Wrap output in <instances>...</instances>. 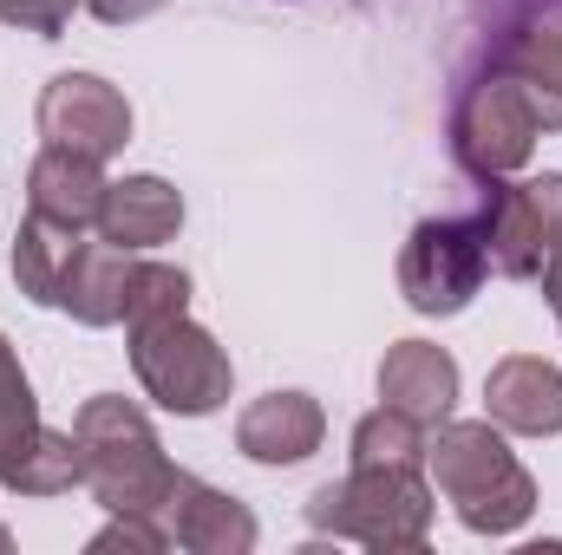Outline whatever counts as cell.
<instances>
[{"instance_id":"obj_9","label":"cell","mask_w":562,"mask_h":555,"mask_svg":"<svg viewBox=\"0 0 562 555\" xmlns=\"http://www.w3.org/2000/svg\"><path fill=\"white\" fill-rule=\"evenodd\" d=\"M380 393H386V406H393V412L419 418V424H438V418L451 412L458 366H451L438 347L406 340V347H393V353H386V366H380Z\"/></svg>"},{"instance_id":"obj_16","label":"cell","mask_w":562,"mask_h":555,"mask_svg":"<svg viewBox=\"0 0 562 555\" xmlns=\"http://www.w3.org/2000/svg\"><path fill=\"white\" fill-rule=\"evenodd\" d=\"M177 497H183L177 543H190V550H249V543H256V523H249L229 497H216V490H203V484H190V477H177Z\"/></svg>"},{"instance_id":"obj_5","label":"cell","mask_w":562,"mask_h":555,"mask_svg":"<svg viewBox=\"0 0 562 555\" xmlns=\"http://www.w3.org/2000/svg\"><path fill=\"white\" fill-rule=\"evenodd\" d=\"M562 249V177H537L517 190H491L484 209V256L504 275H537Z\"/></svg>"},{"instance_id":"obj_3","label":"cell","mask_w":562,"mask_h":555,"mask_svg":"<svg viewBox=\"0 0 562 555\" xmlns=\"http://www.w3.org/2000/svg\"><path fill=\"white\" fill-rule=\"evenodd\" d=\"M132 333H138V347H132L138 380L157 393V406H170V412H216L229 399V360L183 314L132 327Z\"/></svg>"},{"instance_id":"obj_19","label":"cell","mask_w":562,"mask_h":555,"mask_svg":"<svg viewBox=\"0 0 562 555\" xmlns=\"http://www.w3.org/2000/svg\"><path fill=\"white\" fill-rule=\"evenodd\" d=\"M26 424H33V393H26V380H20V366H13V353L0 340V444L13 431H26Z\"/></svg>"},{"instance_id":"obj_18","label":"cell","mask_w":562,"mask_h":555,"mask_svg":"<svg viewBox=\"0 0 562 555\" xmlns=\"http://www.w3.org/2000/svg\"><path fill=\"white\" fill-rule=\"evenodd\" d=\"M183 294H190V281L177 269H132V281H125V320L132 327L170 320V314H183Z\"/></svg>"},{"instance_id":"obj_12","label":"cell","mask_w":562,"mask_h":555,"mask_svg":"<svg viewBox=\"0 0 562 555\" xmlns=\"http://www.w3.org/2000/svg\"><path fill=\"white\" fill-rule=\"evenodd\" d=\"M99 203H105V183H99V157H79L66 144H46V157L33 163V216H53V223H99Z\"/></svg>"},{"instance_id":"obj_11","label":"cell","mask_w":562,"mask_h":555,"mask_svg":"<svg viewBox=\"0 0 562 555\" xmlns=\"http://www.w3.org/2000/svg\"><path fill=\"white\" fill-rule=\"evenodd\" d=\"M491 418L510 431H562V373L550 360H504L491 373Z\"/></svg>"},{"instance_id":"obj_1","label":"cell","mask_w":562,"mask_h":555,"mask_svg":"<svg viewBox=\"0 0 562 555\" xmlns=\"http://www.w3.org/2000/svg\"><path fill=\"white\" fill-rule=\"evenodd\" d=\"M79 451H86V484L112 510H157L177 490V471L157 457V438L125 399H99L79 412Z\"/></svg>"},{"instance_id":"obj_2","label":"cell","mask_w":562,"mask_h":555,"mask_svg":"<svg viewBox=\"0 0 562 555\" xmlns=\"http://www.w3.org/2000/svg\"><path fill=\"white\" fill-rule=\"evenodd\" d=\"M431 464H438V484H445V497L458 503V517L471 530L504 536L530 517V477L491 424H451L431 444Z\"/></svg>"},{"instance_id":"obj_10","label":"cell","mask_w":562,"mask_h":555,"mask_svg":"<svg viewBox=\"0 0 562 555\" xmlns=\"http://www.w3.org/2000/svg\"><path fill=\"white\" fill-rule=\"evenodd\" d=\"M0 484L7 490H26V497L72 490V484H86V451H79V438H59V431L26 424V431H13L0 444Z\"/></svg>"},{"instance_id":"obj_20","label":"cell","mask_w":562,"mask_h":555,"mask_svg":"<svg viewBox=\"0 0 562 555\" xmlns=\"http://www.w3.org/2000/svg\"><path fill=\"white\" fill-rule=\"evenodd\" d=\"M72 7H79V0H0V13H7L13 26H33V33H46V39L66 26Z\"/></svg>"},{"instance_id":"obj_15","label":"cell","mask_w":562,"mask_h":555,"mask_svg":"<svg viewBox=\"0 0 562 555\" xmlns=\"http://www.w3.org/2000/svg\"><path fill=\"white\" fill-rule=\"evenodd\" d=\"M72 256H79V229L53 223V216H33L20 249H13V275H20V287L33 301H59V281L72 269Z\"/></svg>"},{"instance_id":"obj_13","label":"cell","mask_w":562,"mask_h":555,"mask_svg":"<svg viewBox=\"0 0 562 555\" xmlns=\"http://www.w3.org/2000/svg\"><path fill=\"white\" fill-rule=\"evenodd\" d=\"M321 444V406L307 393H269L256 412H243V451L262 464H294Z\"/></svg>"},{"instance_id":"obj_21","label":"cell","mask_w":562,"mask_h":555,"mask_svg":"<svg viewBox=\"0 0 562 555\" xmlns=\"http://www.w3.org/2000/svg\"><path fill=\"white\" fill-rule=\"evenodd\" d=\"M99 7V20H138L150 7H164V0H92Z\"/></svg>"},{"instance_id":"obj_6","label":"cell","mask_w":562,"mask_h":555,"mask_svg":"<svg viewBox=\"0 0 562 555\" xmlns=\"http://www.w3.org/2000/svg\"><path fill=\"white\" fill-rule=\"evenodd\" d=\"M40 132H46V144H66L79 157L105 163L119 144L132 138V105L105 79H92V72H66L40 99Z\"/></svg>"},{"instance_id":"obj_4","label":"cell","mask_w":562,"mask_h":555,"mask_svg":"<svg viewBox=\"0 0 562 555\" xmlns=\"http://www.w3.org/2000/svg\"><path fill=\"white\" fill-rule=\"evenodd\" d=\"M484 223H419L413 249L400 262L406 301L419 314H458L471 301V287L484 275Z\"/></svg>"},{"instance_id":"obj_7","label":"cell","mask_w":562,"mask_h":555,"mask_svg":"<svg viewBox=\"0 0 562 555\" xmlns=\"http://www.w3.org/2000/svg\"><path fill=\"white\" fill-rule=\"evenodd\" d=\"M530 138H537V112H530V99H524L517 79L477 86L464 99V112H458V157L471 170H484V177L524 163L530 157Z\"/></svg>"},{"instance_id":"obj_14","label":"cell","mask_w":562,"mask_h":555,"mask_svg":"<svg viewBox=\"0 0 562 555\" xmlns=\"http://www.w3.org/2000/svg\"><path fill=\"white\" fill-rule=\"evenodd\" d=\"M125 281H132L125 249H112V242H79L72 269L59 281V307H72L86 327H105V320L125 314Z\"/></svg>"},{"instance_id":"obj_17","label":"cell","mask_w":562,"mask_h":555,"mask_svg":"<svg viewBox=\"0 0 562 555\" xmlns=\"http://www.w3.org/2000/svg\"><path fill=\"white\" fill-rule=\"evenodd\" d=\"M353 457L360 464H413L419 457V418L406 412H373L360 431H353Z\"/></svg>"},{"instance_id":"obj_22","label":"cell","mask_w":562,"mask_h":555,"mask_svg":"<svg viewBox=\"0 0 562 555\" xmlns=\"http://www.w3.org/2000/svg\"><path fill=\"white\" fill-rule=\"evenodd\" d=\"M543 287H550V301H557V314H562V249L550 256V275H543Z\"/></svg>"},{"instance_id":"obj_8","label":"cell","mask_w":562,"mask_h":555,"mask_svg":"<svg viewBox=\"0 0 562 555\" xmlns=\"http://www.w3.org/2000/svg\"><path fill=\"white\" fill-rule=\"evenodd\" d=\"M177 223H183V203H177V190L170 183H157V177H125V183H105V203H99V236L112 242V249H150V242H164V236H177Z\"/></svg>"}]
</instances>
